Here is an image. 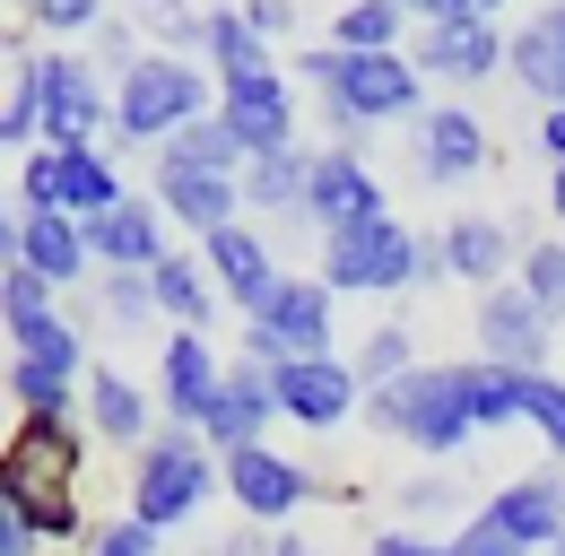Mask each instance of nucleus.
Returning a JSON list of instances; mask_svg holds the SVG:
<instances>
[{"mask_svg":"<svg viewBox=\"0 0 565 556\" xmlns=\"http://www.w3.org/2000/svg\"><path fill=\"white\" fill-rule=\"evenodd\" d=\"M35 122H44V105H35V62H26V70H18V87L0 96V148L35 139Z\"/></svg>","mask_w":565,"mask_h":556,"instance_id":"obj_42","label":"nucleus"},{"mask_svg":"<svg viewBox=\"0 0 565 556\" xmlns=\"http://www.w3.org/2000/svg\"><path fill=\"white\" fill-rule=\"evenodd\" d=\"M548 209H557V226H565V165H548Z\"/></svg>","mask_w":565,"mask_h":556,"instance_id":"obj_56","label":"nucleus"},{"mask_svg":"<svg viewBox=\"0 0 565 556\" xmlns=\"http://www.w3.org/2000/svg\"><path fill=\"white\" fill-rule=\"evenodd\" d=\"M148 296H157V313H166L174 331H210V313H217V287L192 253H166V261L148 270Z\"/></svg>","mask_w":565,"mask_h":556,"instance_id":"obj_28","label":"nucleus"},{"mask_svg":"<svg viewBox=\"0 0 565 556\" xmlns=\"http://www.w3.org/2000/svg\"><path fill=\"white\" fill-rule=\"evenodd\" d=\"M44 313H62V304H53V287H44L35 270H9V278H0V322H9V340L35 331Z\"/></svg>","mask_w":565,"mask_h":556,"instance_id":"obj_38","label":"nucleus"},{"mask_svg":"<svg viewBox=\"0 0 565 556\" xmlns=\"http://www.w3.org/2000/svg\"><path fill=\"white\" fill-rule=\"evenodd\" d=\"M488 522L513 539V548H557L565 539V470H522V479H504L488 495Z\"/></svg>","mask_w":565,"mask_h":556,"instance_id":"obj_18","label":"nucleus"},{"mask_svg":"<svg viewBox=\"0 0 565 556\" xmlns=\"http://www.w3.org/2000/svg\"><path fill=\"white\" fill-rule=\"evenodd\" d=\"M131 9H140V26H148V35H166V53L201 44V18H210V9H192V0H131Z\"/></svg>","mask_w":565,"mask_h":556,"instance_id":"obj_39","label":"nucleus"},{"mask_svg":"<svg viewBox=\"0 0 565 556\" xmlns=\"http://www.w3.org/2000/svg\"><path fill=\"white\" fill-rule=\"evenodd\" d=\"M365 217H392L383 209V174L356 157V148H313V174H305V226L313 235H340Z\"/></svg>","mask_w":565,"mask_h":556,"instance_id":"obj_10","label":"nucleus"},{"mask_svg":"<svg viewBox=\"0 0 565 556\" xmlns=\"http://www.w3.org/2000/svg\"><path fill=\"white\" fill-rule=\"evenodd\" d=\"M217 487L235 495V513H253V522H296L313 495H322V479L305 470V461H287V452H270V443H244V452H226L217 461Z\"/></svg>","mask_w":565,"mask_h":556,"instance_id":"obj_9","label":"nucleus"},{"mask_svg":"<svg viewBox=\"0 0 565 556\" xmlns=\"http://www.w3.org/2000/svg\"><path fill=\"white\" fill-rule=\"evenodd\" d=\"M513 287H522V296L565 331V235H557V244H531V253L513 261Z\"/></svg>","mask_w":565,"mask_h":556,"instance_id":"obj_35","label":"nucleus"},{"mask_svg":"<svg viewBox=\"0 0 565 556\" xmlns=\"http://www.w3.org/2000/svg\"><path fill=\"white\" fill-rule=\"evenodd\" d=\"M201 270H210V287L235 304V313H244V322L270 304V287L287 278V270H279V253H270V235H253L244 217H235V226H217L210 244H201Z\"/></svg>","mask_w":565,"mask_h":556,"instance_id":"obj_13","label":"nucleus"},{"mask_svg":"<svg viewBox=\"0 0 565 556\" xmlns=\"http://www.w3.org/2000/svg\"><path fill=\"white\" fill-rule=\"evenodd\" d=\"M401 513H409V531H418V522H444V513H461V479H409V487H401Z\"/></svg>","mask_w":565,"mask_h":556,"instance_id":"obj_43","label":"nucleus"},{"mask_svg":"<svg viewBox=\"0 0 565 556\" xmlns=\"http://www.w3.org/2000/svg\"><path fill=\"white\" fill-rule=\"evenodd\" d=\"M488 165V122L470 105H426L418 114V174L426 183H470Z\"/></svg>","mask_w":565,"mask_h":556,"instance_id":"obj_22","label":"nucleus"},{"mask_svg":"<svg viewBox=\"0 0 565 556\" xmlns=\"http://www.w3.org/2000/svg\"><path fill=\"white\" fill-rule=\"evenodd\" d=\"M513 261H522V253H513V226L488 217V209H461V217H444V226H435V270L461 278V287H479V296L504 287Z\"/></svg>","mask_w":565,"mask_h":556,"instance_id":"obj_14","label":"nucleus"},{"mask_svg":"<svg viewBox=\"0 0 565 556\" xmlns=\"http://www.w3.org/2000/svg\"><path fill=\"white\" fill-rule=\"evenodd\" d=\"M522 426L565 461V374H531V383H522Z\"/></svg>","mask_w":565,"mask_h":556,"instance_id":"obj_37","label":"nucleus"},{"mask_svg":"<svg viewBox=\"0 0 565 556\" xmlns=\"http://www.w3.org/2000/svg\"><path fill=\"white\" fill-rule=\"evenodd\" d=\"M540 157H548V165H565V105H548V114H540Z\"/></svg>","mask_w":565,"mask_h":556,"instance_id":"obj_52","label":"nucleus"},{"mask_svg":"<svg viewBox=\"0 0 565 556\" xmlns=\"http://www.w3.org/2000/svg\"><path fill=\"white\" fill-rule=\"evenodd\" d=\"M217 495V452L201 443V426H157L131 452V522H148L157 539L183 531Z\"/></svg>","mask_w":565,"mask_h":556,"instance_id":"obj_6","label":"nucleus"},{"mask_svg":"<svg viewBox=\"0 0 565 556\" xmlns=\"http://www.w3.org/2000/svg\"><path fill=\"white\" fill-rule=\"evenodd\" d=\"M18 270H35L53 296H62V287H78V278L96 270V261H87V226H78V217H62V209H53V217H26V253H18Z\"/></svg>","mask_w":565,"mask_h":556,"instance_id":"obj_24","label":"nucleus"},{"mask_svg":"<svg viewBox=\"0 0 565 556\" xmlns=\"http://www.w3.org/2000/svg\"><path fill=\"white\" fill-rule=\"evenodd\" d=\"M122 201V174H114V157L105 148H78V157H62V217H105V209Z\"/></svg>","mask_w":565,"mask_h":556,"instance_id":"obj_30","label":"nucleus"},{"mask_svg":"<svg viewBox=\"0 0 565 556\" xmlns=\"http://www.w3.org/2000/svg\"><path fill=\"white\" fill-rule=\"evenodd\" d=\"M9 400H18V417H71L78 409V383L71 374H53V365H35V356H9Z\"/></svg>","mask_w":565,"mask_h":556,"instance_id":"obj_33","label":"nucleus"},{"mask_svg":"<svg viewBox=\"0 0 565 556\" xmlns=\"http://www.w3.org/2000/svg\"><path fill=\"white\" fill-rule=\"evenodd\" d=\"M401 0H340L331 18V53H401Z\"/></svg>","mask_w":565,"mask_h":556,"instance_id":"obj_31","label":"nucleus"},{"mask_svg":"<svg viewBox=\"0 0 565 556\" xmlns=\"http://www.w3.org/2000/svg\"><path fill=\"white\" fill-rule=\"evenodd\" d=\"M305 174H313V148L296 139L279 157H244L235 192H244V209H262V217H305Z\"/></svg>","mask_w":565,"mask_h":556,"instance_id":"obj_25","label":"nucleus"},{"mask_svg":"<svg viewBox=\"0 0 565 556\" xmlns=\"http://www.w3.org/2000/svg\"><path fill=\"white\" fill-rule=\"evenodd\" d=\"M470 9H479V18H495V9H513V0H470Z\"/></svg>","mask_w":565,"mask_h":556,"instance_id":"obj_57","label":"nucleus"},{"mask_svg":"<svg viewBox=\"0 0 565 556\" xmlns=\"http://www.w3.org/2000/svg\"><path fill=\"white\" fill-rule=\"evenodd\" d=\"M96 304L114 331H148L157 322V296H148V270H96Z\"/></svg>","mask_w":565,"mask_h":556,"instance_id":"obj_36","label":"nucleus"},{"mask_svg":"<svg viewBox=\"0 0 565 556\" xmlns=\"http://www.w3.org/2000/svg\"><path fill=\"white\" fill-rule=\"evenodd\" d=\"M401 18H418V26H452V18H479L470 0H401Z\"/></svg>","mask_w":565,"mask_h":556,"instance_id":"obj_49","label":"nucleus"},{"mask_svg":"<svg viewBox=\"0 0 565 556\" xmlns=\"http://www.w3.org/2000/svg\"><path fill=\"white\" fill-rule=\"evenodd\" d=\"M201 53H210L217 87H235V78H270V70H279V62H270V44L244 26V9H210V18H201Z\"/></svg>","mask_w":565,"mask_h":556,"instance_id":"obj_27","label":"nucleus"},{"mask_svg":"<svg viewBox=\"0 0 565 556\" xmlns=\"http://www.w3.org/2000/svg\"><path fill=\"white\" fill-rule=\"evenodd\" d=\"M78 470H87V443H78L71 417H18L0 435V504L35 531V539H78Z\"/></svg>","mask_w":565,"mask_h":556,"instance_id":"obj_1","label":"nucleus"},{"mask_svg":"<svg viewBox=\"0 0 565 556\" xmlns=\"http://www.w3.org/2000/svg\"><path fill=\"white\" fill-rule=\"evenodd\" d=\"M504 70H513V78H522L540 105H565V26H557V9H540L531 26H513Z\"/></svg>","mask_w":565,"mask_h":556,"instance_id":"obj_26","label":"nucleus"},{"mask_svg":"<svg viewBox=\"0 0 565 556\" xmlns=\"http://www.w3.org/2000/svg\"><path fill=\"white\" fill-rule=\"evenodd\" d=\"M409 62H418V78H452V87H479V78H495V70H504V26H495V18H452V26H418Z\"/></svg>","mask_w":565,"mask_h":556,"instance_id":"obj_17","label":"nucleus"},{"mask_svg":"<svg viewBox=\"0 0 565 556\" xmlns=\"http://www.w3.org/2000/svg\"><path fill=\"white\" fill-rule=\"evenodd\" d=\"M522 383H531V374H504V365H488V356H470V365H461L470 426H479V435H495V426H522Z\"/></svg>","mask_w":565,"mask_h":556,"instance_id":"obj_29","label":"nucleus"},{"mask_svg":"<svg viewBox=\"0 0 565 556\" xmlns=\"http://www.w3.org/2000/svg\"><path fill=\"white\" fill-rule=\"evenodd\" d=\"M557 340L565 331L513 287V278L479 296V356H488V365H504V374H548V348Z\"/></svg>","mask_w":565,"mask_h":556,"instance_id":"obj_11","label":"nucleus"},{"mask_svg":"<svg viewBox=\"0 0 565 556\" xmlns=\"http://www.w3.org/2000/svg\"><path fill=\"white\" fill-rule=\"evenodd\" d=\"M18 253H26V217H9V209H0V278L18 270Z\"/></svg>","mask_w":565,"mask_h":556,"instance_id":"obj_51","label":"nucleus"},{"mask_svg":"<svg viewBox=\"0 0 565 556\" xmlns=\"http://www.w3.org/2000/svg\"><path fill=\"white\" fill-rule=\"evenodd\" d=\"M78 409H87V426H96L105 443H122V452H140L148 435H157L148 392L122 374V365H87V383H78Z\"/></svg>","mask_w":565,"mask_h":556,"instance_id":"obj_23","label":"nucleus"},{"mask_svg":"<svg viewBox=\"0 0 565 556\" xmlns=\"http://www.w3.org/2000/svg\"><path fill=\"white\" fill-rule=\"evenodd\" d=\"M157 157H174V165H201V174H244V139L226 131L217 114H201V122H183V131L166 139Z\"/></svg>","mask_w":565,"mask_h":556,"instance_id":"obj_32","label":"nucleus"},{"mask_svg":"<svg viewBox=\"0 0 565 556\" xmlns=\"http://www.w3.org/2000/svg\"><path fill=\"white\" fill-rule=\"evenodd\" d=\"M217 383H226V365H217L210 331H174L166 356H157V400H166V426H201L217 400Z\"/></svg>","mask_w":565,"mask_h":556,"instance_id":"obj_20","label":"nucleus"},{"mask_svg":"<svg viewBox=\"0 0 565 556\" xmlns=\"http://www.w3.org/2000/svg\"><path fill=\"white\" fill-rule=\"evenodd\" d=\"M87 556H157V531H148V522H131V513H122V522H105V531L87 539Z\"/></svg>","mask_w":565,"mask_h":556,"instance_id":"obj_44","label":"nucleus"},{"mask_svg":"<svg viewBox=\"0 0 565 556\" xmlns=\"http://www.w3.org/2000/svg\"><path fill=\"white\" fill-rule=\"evenodd\" d=\"M270 392H279V417L313 426V435H331L340 417L365 409V392H356L349 356H287V365H270Z\"/></svg>","mask_w":565,"mask_h":556,"instance_id":"obj_12","label":"nucleus"},{"mask_svg":"<svg viewBox=\"0 0 565 556\" xmlns=\"http://www.w3.org/2000/svg\"><path fill=\"white\" fill-rule=\"evenodd\" d=\"M548 556H565V539H557V548H548Z\"/></svg>","mask_w":565,"mask_h":556,"instance_id":"obj_58","label":"nucleus"},{"mask_svg":"<svg viewBox=\"0 0 565 556\" xmlns=\"http://www.w3.org/2000/svg\"><path fill=\"white\" fill-rule=\"evenodd\" d=\"M340 331H331V287L305 270H287L279 287H270V304L244 322V356L253 365H287V356H340Z\"/></svg>","mask_w":565,"mask_h":556,"instance_id":"obj_8","label":"nucleus"},{"mask_svg":"<svg viewBox=\"0 0 565 556\" xmlns=\"http://www.w3.org/2000/svg\"><path fill=\"white\" fill-rule=\"evenodd\" d=\"M217 122L244 139V157H279V148H296V87H287V70L217 87Z\"/></svg>","mask_w":565,"mask_h":556,"instance_id":"obj_16","label":"nucleus"},{"mask_svg":"<svg viewBox=\"0 0 565 556\" xmlns=\"http://www.w3.org/2000/svg\"><path fill=\"white\" fill-rule=\"evenodd\" d=\"M270 417H279V392H270V365L235 356V365H226V383H217V400H210V417H201V443H210L217 461H226V452L262 443V435H270Z\"/></svg>","mask_w":565,"mask_h":556,"instance_id":"obj_15","label":"nucleus"},{"mask_svg":"<svg viewBox=\"0 0 565 556\" xmlns=\"http://www.w3.org/2000/svg\"><path fill=\"white\" fill-rule=\"evenodd\" d=\"M452 556H522V548H513V539L495 531V522H488V504H479V513H470V522L452 531Z\"/></svg>","mask_w":565,"mask_h":556,"instance_id":"obj_45","label":"nucleus"},{"mask_svg":"<svg viewBox=\"0 0 565 556\" xmlns=\"http://www.w3.org/2000/svg\"><path fill=\"white\" fill-rule=\"evenodd\" d=\"M35 105H44V122L35 139L53 148V157H78V148H96V139L114 131V96H105V78L87 53H35Z\"/></svg>","mask_w":565,"mask_h":556,"instance_id":"obj_7","label":"nucleus"},{"mask_svg":"<svg viewBox=\"0 0 565 556\" xmlns=\"http://www.w3.org/2000/svg\"><path fill=\"white\" fill-rule=\"evenodd\" d=\"M201 556H270V539H262V531H235V539H217V548H201Z\"/></svg>","mask_w":565,"mask_h":556,"instance_id":"obj_53","label":"nucleus"},{"mask_svg":"<svg viewBox=\"0 0 565 556\" xmlns=\"http://www.w3.org/2000/svg\"><path fill=\"white\" fill-rule=\"evenodd\" d=\"M148 201L166 209L174 226H192L201 244H210L217 226H235V217H244L235 174H201V165H174V157H157V192H148Z\"/></svg>","mask_w":565,"mask_h":556,"instance_id":"obj_21","label":"nucleus"},{"mask_svg":"<svg viewBox=\"0 0 565 556\" xmlns=\"http://www.w3.org/2000/svg\"><path fill=\"white\" fill-rule=\"evenodd\" d=\"M426 114V78L409 53H340L331 78H322V122H331V148H356L365 157V131L374 122H418Z\"/></svg>","mask_w":565,"mask_h":556,"instance_id":"obj_2","label":"nucleus"},{"mask_svg":"<svg viewBox=\"0 0 565 556\" xmlns=\"http://www.w3.org/2000/svg\"><path fill=\"white\" fill-rule=\"evenodd\" d=\"M331 62H340V53H331V44H313V53H296V70H305V78H313V87H322V78H331Z\"/></svg>","mask_w":565,"mask_h":556,"instance_id":"obj_54","label":"nucleus"},{"mask_svg":"<svg viewBox=\"0 0 565 556\" xmlns=\"http://www.w3.org/2000/svg\"><path fill=\"white\" fill-rule=\"evenodd\" d=\"M270 556H322V548H313L305 531H270Z\"/></svg>","mask_w":565,"mask_h":556,"instance_id":"obj_55","label":"nucleus"},{"mask_svg":"<svg viewBox=\"0 0 565 556\" xmlns=\"http://www.w3.org/2000/svg\"><path fill=\"white\" fill-rule=\"evenodd\" d=\"M96 62H105V70H114V78H122V70L140 62V35H131L122 18H105V26H96Z\"/></svg>","mask_w":565,"mask_h":556,"instance_id":"obj_46","label":"nucleus"},{"mask_svg":"<svg viewBox=\"0 0 565 556\" xmlns=\"http://www.w3.org/2000/svg\"><path fill=\"white\" fill-rule=\"evenodd\" d=\"M174 244H166V209L157 201H122L105 209V217H87V261L96 270H157Z\"/></svg>","mask_w":565,"mask_h":556,"instance_id":"obj_19","label":"nucleus"},{"mask_svg":"<svg viewBox=\"0 0 565 556\" xmlns=\"http://www.w3.org/2000/svg\"><path fill=\"white\" fill-rule=\"evenodd\" d=\"M244 26L262 44H279V35H296V0H244Z\"/></svg>","mask_w":565,"mask_h":556,"instance_id":"obj_47","label":"nucleus"},{"mask_svg":"<svg viewBox=\"0 0 565 556\" xmlns=\"http://www.w3.org/2000/svg\"><path fill=\"white\" fill-rule=\"evenodd\" d=\"M322 287L331 296H401L418 278H444L435 270V235L401 226V217H365V226H340L322 235Z\"/></svg>","mask_w":565,"mask_h":556,"instance_id":"obj_4","label":"nucleus"},{"mask_svg":"<svg viewBox=\"0 0 565 556\" xmlns=\"http://www.w3.org/2000/svg\"><path fill=\"white\" fill-rule=\"evenodd\" d=\"M365 556H452V539H426V531H374Z\"/></svg>","mask_w":565,"mask_h":556,"instance_id":"obj_48","label":"nucleus"},{"mask_svg":"<svg viewBox=\"0 0 565 556\" xmlns=\"http://www.w3.org/2000/svg\"><path fill=\"white\" fill-rule=\"evenodd\" d=\"M18 9H35V0H18Z\"/></svg>","mask_w":565,"mask_h":556,"instance_id":"obj_59","label":"nucleus"},{"mask_svg":"<svg viewBox=\"0 0 565 556\" xmlns=\"http://www.w3.org/2000/svg\"><path fill=\"white\" fill-rule=\"evenodd\" d=\"M18 201H26V217H53V209H62V157H53V148H35V157L18 165Z\"/></svg>","mask_w":565,"mask_h":556,"instance_id":"obj_40","label":"nucleus"},{"mask_svg":"<svg viewBox=\"0 0 565 556\" xmlns=\"http://www.w3.org/2000/svg\"><path fill=\"white\" fill-rule=\"evenodd\" d=\"M409 365H418V348H409V331H401V322H383V331H365V340H356V356H349L356 392H392V383H401Z\"/></svg>","mask_w":565,"mask_h":556,"instance_id":"obj_34","label":"nucleus"},{"mask_svg":"<svg viewBox=\"0 0 565 556\" xmlns=\"http://www.w3.org/2000/svg\"><path fill=\"white\" fill-rule=\"evenodd\" d=\"M35 548H44V539H35V531H26V522L0 504V556H35Z\"/></svg>","mask_w":565,"mask_h":556,"instance_id":"obj_50","label":"nucleus"},{"mask_svg":"<svg viewBox=\"0 0 565 556\" xmlns=\"http://www.w3.org/2000/svg\"><path fill=\"white\" fill-rule=\"evenodd\" d=\"M365 426L374 435H392V443H409L426 461H452L479 426H470V400H461V365H409L392 392H365Z\"/></svg>","mask_w":565,"mask_h":556,"instance_id":"obj_3","label":"nucleus"},{"mask_svg":"<svg viewBox=\"0 0 565 556\" xmlns=\"http://www.w3.org/2000/svg\"><path fill=\"white\" fill-rule=\"evenodd\" d=\"M26 18H35V35H96L105 26V0H35Z\"/></svg>","mask_w":565,"mask_h":556,"instance_id":"obj_41","label":"nucleus"},{"mask_svg":"<svg viewBox=\"0 0 565 556\" xmlns=\"http://www.w3.org/2000/svg\"><path fill=\"white\" fill-rule=\"evenodd\" d=\"M201 114H217V87H210V70L183 62V53H140L114 78V139H131V148H166Z\"/></svg>","mask_w":565,"mask_h":556,"instance_id":"obj_5","label":"nucleus"}]
</instances>
